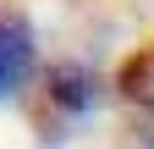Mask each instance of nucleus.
I'll return each mask as SVG.
<instances>
[{
    "label": "nucleus",
    "mask_w": 154,
    "mask_h": 149,
    "mask_svg": "<svg viewBox=\"0 0 154 149\" xmlns=\"http://www.w3.org/2000/svg\"><path fill=\"white\" fill-rule=\"evenodd\" d=\"M38 72V28L28 11L0 6V100L22 94Z\"/></svg>",
    "instance_id": "1"
},
{
    "label": "nucleus",
    "mask_w": 154,
    "mask_h": 149,
    "mask_svg": "<svg viewBox=\"0 0 154 149\" xmlns=\"http://www.w3.org/2000/svg\"><path fill=\"white\" fill-rule=\"evenodd\" d=\"M44 100L61 110V122L66 116H88V110L105 100V78L94 66H83V61H55L44 72Z\"/></svg>",
    "instance_id": "2"
},
{
    "label": "nucleus",
    "mask_w": 154,
    "mask_h": 149,
    "mask_svg": "<svg viewBox=\"0 0 154 149\" xmlns=\"http://www.w3.org/2000/svg\"><path fill=\"white\" fill-rule=\"evenodd\" d=\"M116 94L138 110H154V44L132 50L121 66H116Z\"/></svg>",
    "instance_id": "3"
}]
</instances>
